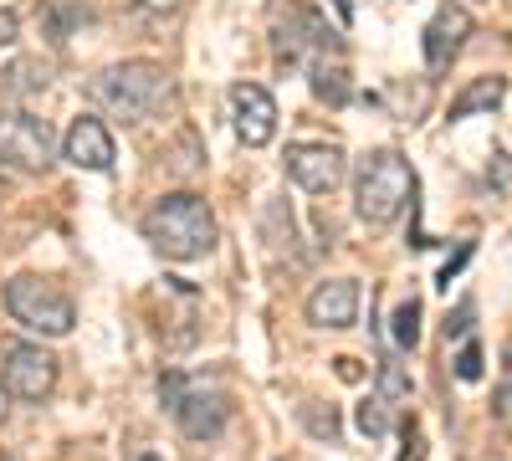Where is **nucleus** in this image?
Masks as SVG:
<instances>
[{"label":"nucleus","mask_w":512,"mask_h":461,"mask_svg":"<svg viewBox=\"0 0 512 461\" xmlns=\"http://www.w3.org/2000/svg\"><path fill=\"white\" fill-rule=\"evenodd\" d=\"M144 241L164 262H200L216 251L221 226H216V216H210V205L200 195L175 190V195H159L144 211Z\"/></svg>","instance_id":"1"},{"label":"nucleus","mask_w":512,"mask_h":461,"mask_svg":"<svg viewBox=\"0 0 512 461\" xmlns=\"http://www.w3.org/2000/svg\"><path fill=\"white\" fill-rule=\"evenodd\" d=\"M88 93H93L98 108H108L123 123H149L169 103V93H175V88H169V72L159 62H118V67H108V72L93 77Z\"/></svg>","instance_id":"2"},{"label":"nucleus","mask_w":512,"mask_h":461,"mask_svg":"<svg viewBox=\"0 0 512 461\" xmlns=\"http://www.w3.org/2000/svg\"><path fill=\"white\" fill-rule=\"evenodd\" d=\"M415 200V170L405 164L400 149H374L359 164V180H354V205H359V221L364 226H390L400 221V211Z\"/></svg>","instance_id":"3"},{"label":"nucleus","mask_w":512,"mask_h":461,"mask_svg":"<svg viewBox=\"0 0 512 461\" xmlns=\"http://www.w3.org/2000/svg\"><path fill=\"white\" fill-rule=\"evenodd\" d=\"M159 395H164V410L180 421V431L190 441H216L231 421V400L216 380H205V374H180V369H169L164 380H159Z\"/></svg>","instance_id":"4"},{"label":"nucleus","mask_w":512,"mask_h":461,"mask_svg":"<svg viewBox=\"0 0 512 461\" xmlns=\"http://www.w3.org/2000/svg\"><path fill=\"white\" fill-rule=\"evenodd\" d=\"M272 47H277V57L282 62H292V67H318V62H344V41H338V31L318 16V11H308V6H272Z\"/></svg>","instance_id":"5"},{"label":"nucleus","mask_w":512,"mask_h":461,"mask_svg":"<svg viewBox=\"0 0 512 461\" xmlns=\"http://www.w3.org/2000/svg\"><path fill=\"white\" fill-rule=\"evenodd\" d=\"M6 308L21 328L47 333V339H62V333H72V323H77L72 298L52 277H36V272H21V277L6 282Z\"/></svg>","instance_id":"6"},{"label":"nucleus","mask_w":512,"mask_h":461,"mask_svg":"<svg viewBox=\"0 0 512 461\" xmlns=\"http://www.w3.org/2000/svg\"><path fill=\"white\" fill-rule=\"evenodd\" d=\"M57 154V134L36 113H0V170L41 175Z\"/></svg>","instance_id":"7"},{"label":"nucleus","mask_w":512,"mask_h":461,"mask_svg":"<svg viewBox=\"0 0 512 461\" xmlns=\"http://www.w3.org/2000/svg\"><path fill=\"white\" fill-rule=\"evenodd\" d=\"M0 380H6L11 395L21 400H47L57 390V359L41 344H6L0 349Z\"/></svg>","instance_id":"8"},{"label":"nucleus","mask_w":512,"mask_h":461,"mask_svg":"<svg viewBox=\"0 0 512 461\" xmlns=\"http://www.w3.org/2000/svg\"><path fill=\"white\" fill-rule=\"evenodd\" d=\"M344 170H349V159L338 144H292L287 149V180L297 190H308V195H328L344 185Z\"/></svg>","instance_id":"9"},{"label":"nucleus","mask_w":512,"mask_h":461,"mask_svg":"<svg viewBox=\"0 0 512 461\" xmlns=\"http://www.w3.org/2000/svg\"><path fill=\"white\" fill-rule=\"evenodd\" d=\"M231 113H236V134L246 149H267L277 139V103L262 82H236L231 88Z\"/></svg>","instance_id":"10"},{"label":"nucleus","mask_w":512,"mask_h":461,"mask_svg":"<svg viewBox=\"0 0 512 461\" xmlns=\"http://www.w3.org/2000/svg\"><path fill=\"white\" fill-rule=\"evenodd\" d=\"M62 154L77 164V170H93V175L113 170V159H118L113 134H108V123H103L98 113L72 118V129H67V139H62Z\"/></svg>","instance_id":"11"},{"label":"nucleus","mask_w":512,"mask_h":461,"mask_svg":"<svg viewBox=\"0 0 512 461\" xmlns=\"http://www.w3.org/2000/svg\"><path fill=\"white\" fill-rule=\"evenodd\" d=\"M466 36H472V16H466V6H441L431 16V26H425V67L431 72H446L456 62V52L466 47Z\"/></svg>","instance_id":"12"},{"label":"nucleus","mask_w":512,"mask_h":461,"mask_svg":"<svg viewBox=\"0 0 512 461\" xmlns=\"http://www.w3.org/2000/svg\"><path fill=\"white\" fill-rule=\"evenodd\" d=\"M359 318V282L354 277H328L313 287V298H308V323L313 328H354Z\"/></svg>","instance_id":"13"},{"label":"nucleus","mask_w":512,"mask_h":461,"mask_svg":"<svg viewBox=\"0 0 512 461\" xmlns=\"http://www.w3.org/2000/svg\"><path fill=\"white\" fill-rule=\"evenodd\" d=\"M507 98V77H477V82H466V88L451 98V123H461V118H472V113H492L497 103Z\"/></svg>","instance_id":"14"},{"label":"nucleus","mask_w":512,"mask_h":461,"mask_svg":"<svg viewBox=\"0 0 512 461\" xmlns=\"http://www.w3.org/2000/svg\"><path fill=\"white\" fill-rule=\"evenodd\" d=\"M313 93L323 103H333V108H344L349 103V72H344V62H318L313 67Z\"/></svg>","instance_id":"15"},{"label":"nucleus","mask_w":512,"mask_h":461,"mask_svg":"<svg viewBox=\"0 0 512 461\" xmlns=\"http://www.w3.org/2000/svg\"><path fill=\"white\" fill-rule=\"evenodd\" d=\"M297 415H303V426H308V436H318V441H338L344 436V426H338V410L333 405H323V400H308V405H297Z\"/></svg>","instance_id":"16"},{"label":"nucleus","mask_w":512,"mask_h":461,"mask_svg":"<svg viewBox=\"0 0 512 461\" xmlns=\"http://www.w3.org/2000/svg\"><path fill=\"white\" fill-rule=\"evenodd\" d=\"M47 77H52L47 62H16V67L0 72V88L6 93H36V88H47Z\"/></svg>","instance_id":"17"},{"label":"nucleus","mask_w":512,"mask_h":461,"mask_svg":"<svg viewBox=\"0 0 512 461\" xmlns=\"http://www.w3.org/2000/svg\"><path fill=\"white\" fill-rule=\"evenodd\" d=\"M379 400L395 405V400H410V374L400 359H379Z\"/></svg>","instance_id":"18"},{"label":"nucleus","mask_w":512,"mask_h":461,"mask_svg":"<svg viewBox=\"0 0 512 461\" xmlns=\"http://www.w3.org/2000/svg\"><path fill=\"white\" fill-rule=\"evenodd\" d=\"M390 333H395V344L400 349H415L420 344V298H405L390 318Z\"/></svg>","instance_id":"19"},{"label":"nucleus","mask_w":512,"mask_h":461,"mask_svg":"<svg viewBox=\"0 0 512 461\" xmlns=\"http://www.w3.org/2000/svg\"><path fill=\"white\" fill-rule=\"evenodd\" d=\"M354 426L369 436V441H379V436H390V415H384V400H364L359 410H354Z\"/></svg>","instance_id":"20"},{"label":"nucleus","mask_w":512,"mask_h":461,"mask_svg":"<svg viewBox=\"0 0 512 461\" xmlns=\"http://www.w3.org/2000/svg\"><path fill=\"white\" fill-rule=\"evenodd\" d=\"M456 380H461V385H477V380H482V349H477V344H461V354H456Z\"/></svg>","instance_id":"21"},{"label":"nucleus","mask_w":512,"mask_h":461,"mask_svg":"<svg viewBox=\"0 0 512 461\" xmlns=\"http://www.w3.org/2000/svg\"><path fill=\"white\" fill-rule=\"evenodd\" d=\"M472 251H477V241H461V246H456V257H446V267H441V277H436V282H441V287H451V277H456L466 262H472Z\"/></svg>","instance_id":"22"},{"label":"nucleus","mask_w":512,"mask_h":461,"mask_svg":"<svg viewBox=\"0 0 512 461\" xmlns=\"http://www.w3.org/2000/svg\"><path fill=\"white\" fill-rule=\"evenodd\" d=\"M472 313H477L472 303H461V308L446 318V339H466V333H472Z\"/></svg>","instance_id":"23"},{"label":"nucleus","mask_w":512,"mask_h":461,"mask_svg":"<svg viewBox=\"0 0 512 461\" xmlns=\"http://www.w3.org/2000/svg\"><path fill=\"white\" fill-rule=\"evenodd\" d=\"M400 461H425V436H420L415 421L405 426V451H400Z\"/></svg>","instance_id":"24"},{"label":"nucleus","mask_w":512,"mask_h":461,"mask_svg":"<svg viewBox=\"0 0 512 461\" xmlns=\"http://www.w3.org/2000/svg\"><path fill=\"white\" fill-rule=\"evenodd\" d=\"M487 175H497V190H512V170H507V154L502 149H492V170Z\"/></svg>","instance_id":"25"},{"label":"nucleus","mask_w":512,"mask_h":461,"mask_svg":"<svg viewBox=\"0 0 512 461\" xmlns=\"http://www.w3.org/2000/svg\"><path fill=\"white\" fill-rule=\"evenodd\" d=\"M16 36H21V21H16L11 11H0V47H11Z\"/></svg>","instance_id":"26"},{"label":"nucleus","mask_w":512,"mask_h":461,"mask_svg":"<svg viewBox=\"0 0 512 461\" xmlns=\"http://www.w3.org/2000/svg\"><path fill=\"white\" fill-rule=\"evenodd\" d=\"M338 364V374H344V380H359V364L354 359H333Z\"/></svg>","instance_id":"27"},{"label":"nucleus","mask_w":512,"mask_h":461,"mask_svg":"<svg viewBox=\"0 0 512 461\" xmlns=\"http://www.w3.org/2000/svg\"><path fill=\"white\" fill-rule=\"evenodd\" d=\"M502 380H507V390H512V344H507V354H502Z\"/></svg>","instance_id":"28"},{"label":"nucleus","mask_w":512,"mask_h":461,"mask_svg":"<svg viewBox=\"0 0 512 461\" xmlns=\"http://www.w3.org/2000/svg\"><path fill=\"white\" fill-rule=\"evenodd\" d=\"M0 421H6V390H0Z\"/></svg>","instance_id":"29"},{"label":"nucleus","mask_w":512,"mask_h":461,"mask_svg":"<svg viewBox=\"0 0 512 461\" xmlns=\"http://www.w3.org/2000/svg\"><path fill=\"white\" fill-rule=\"evenodd\" d=\"M134 461H164V456H134Z\"/></svg>","instance_id":"30"},{"label":"nucleus","mask_w":512,"mask_h":461,"mask_svg":"<svg viewBox=\"0 0 512 461\" xmlns=\"http://www.w3.org/2000/svg\"><path fill=\"white\" fill-rule=\"evenodd\" d=\"M456 6H477V0H456Z\"/></svg>","instance_id":"31"}]
</instances>
